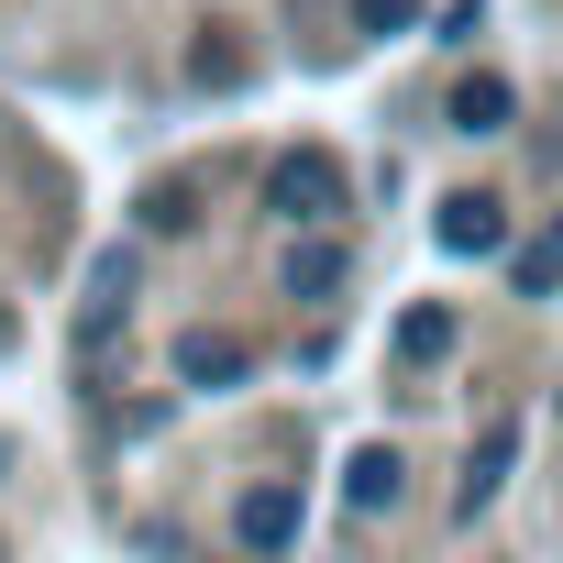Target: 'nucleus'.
Masks as SVG:
<instances>
[{"mask_svg":"<svg viewBox=\"0 0 563 563\" xmlns=\"http://www.w3.org/2000/svg\"><path fill=\"white\" fill-rule=\"evenodd\" d=\"M232 530H243V552H288L299 541V486H243Z\"/></svg>","mask_w":563,"mask_h":563,"instance_id":"obj_3","label":"nucleus"},{"mask_svg":"<svg viewBox=\"0 0 563 563\" xmlns=\"http://www.w3.org/2000/svg\"><path fill=\"white\" fill-rule=\"evenodd\" d=\"M442 254H497L508 243V199H486V188H464V199H442Z\"/></svg>","mask_w":563,"mask_h":563,"instance_id":"obj_2","label":"nucleus"},{"mask_svg":"<svg viewBox=\"0 0 563 563\" xmlns=\"http://www.w3.org/2000/svg\"><path fill=\"white\" fill-rule=\"evenodd\" d=\"M354 23H365V34H409V23H420V0H354Z\"/></svg>","mask_w":563,"mask_h":563,"instance_id":"obj_11","label":"nucleus"},{"mask_svg":"<svg viewBox=\"0 0 563 563\" xmlns=\"http://www.w3.org/2000/svg\"><path fill=\"white\" fill-rule=\"evenodd\" d=\"M508 464H519V420H497V431H486V442L464 453V486H453V508L475 519V508H486V497L508 486Z\"/></svg>","mask_w":563,"mask_h":563,"instance_id":"obj_5","label":"nucleus"},{"mask_svg":"<svg viewBox=\"0 0 563 563\" xmlns=\"http://www.w3.org/2000/svg\"><path fill=\"white\" fill-rule=\"evenodd\" d=\"M398 354H409V365H442V354H453V310H409V321H398Z\"/></svg>","mask_w":563,"mask_h":563,"instance_id":"obj_10","label":"nucleus"},{"mask_svg":"<svg viewBox=\"0 0 563 563\" xmlns=\"http://www.w3.org/2000/svg\"><path fill=\"white\" fill-rule=\"evenodd\" d=\"M398 486H409V475H398V453H387V442H365V453L343 464V497H354L365 519H376V508H398Z\"/></svg>","mask_w":563,"mask_h":563,"instance_id":"obj_6","label":"nucleus"},{"mask_svg":"<svg viewBox=\"0 0 563 563\" xmlns=\"http://www.w3.org/2000/svg\"><path fill=\"white\" fill-rule=\"evenodd\" d=\"M508 276H519V299H552V288H563V221H552V232H530Z\"/></svg>","mask_w":563,"mask_h":563,"instance_id":"obj_9","label":"nucleus"},{"mask_svg":"<svg viewBox=\"0 0 563 563\" xmlns=\"http://www.w3.org/2000/svg\"><path fill=\"white\" fill-rule=\"evenodd\" d=\"M243 365H254L243 332H188V343H177V387H232Z\"/></svg>","mask_w":563,"mask_h":563,"instance_id":"obj_4","label":"nucleus"},{"mask_svg":"<svg viewBox=\"0 0 563 563\" xmlns=\"http://www.w3.org/2000/svg\"><path fill=\"white\" fill-rule=\"evenodd\" d=\"M332 288H343V243H332V232L288 243V299H332Z\"/></svg>","mask_w":563,"mask_h":563,"instance_id":"obj_7","label":"nucleus"},{"mask_svg":"<svg viewBox=\"0 0 563 563\" xmlns=\"http://www.w3.org/2000/svg\"><path fill=\"white\" fill-rule=\"evenodd\" d=\"M265 210L288 221V232H321V221H343V166H332L321 144L276 155V166H265Z\"/></svg>","mask_w":563,"mask_h":563,"instance_id":"obj_1","label":"nucleus"},{"mask_svg":"<svg viewBox=\"0 0 563 563\" xmlns=\"http://www.w3.org/2000/svg\"><path fill=\"white\" fill-rule=\"evenodd\" d=\"M508 111H519L508 78H464V89H453V133H508Z\"/></svg>","mask_w":563,"mask_h":563,"instance_id":"obj_8","label":"nucleus"}]
</instances>
